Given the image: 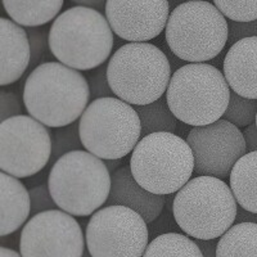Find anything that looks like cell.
I'll return each instance as SVG.
<instances>
[{
  "label": "cell",
  "mask_w": 257,
  "mask_h": 257,
  "mask_svg": "<svg viewBox=\"0 0 257 257\" xmlns=\"http://www.w3.org/2000/svg\"><path fill=\"white\" fill-rule=\"evenodd\" d=\"M89 81L80 71L61 62L36 66L24 88L29 116L47 127H64L80 120L89 105Z\"/></svg>",
  "instance_id": "6da1fadb"
},
{
  "label": "cell",
  "mask_w": 257,
  "mask_h": 257,
  "mask_svg": "<svg viewBox=\"0 0 257 257\" xmlns=\"http://www.w3.org/2000/svg\"><path fill=\"white\" fill-rule=\"evenodd\" d=\"M113 34L99 11L76 6L54 20L48 34V47L61 63L73 70L90 71L109 58Z\"/></svg>",
  "instance_id": "7a4b0ae2"
},
{
  "label": "cell",
  "mask_w": 257,
  "mask_h": 257,
  "mask_svg": "<svg viewBox=\"0 0 257 257\" xmlns=\"http://www.w3.org/2000/svg\"><path fill=\"white\" fill-rule=\"evenodd\" d=\"M238 208L230 185L213 176L190 179L173 201L179 228L188 237L201 240L224 235L237 220Z\"/></svg>",
  "instance_id": "3957f363"
},
{
  "label": "cell",
  "mask_w": 257,
  "mask_h": 257,
  "mask_svg": "<svg viewBox=\"0 0 257 257\" xmlns=\"http://www.w3.org/2000/svg\"><path fill=\"white\" fill-rule=\"evenodd\" d=\"M48 187L62 211L72 216H90L108 201L112 175L99 157L88 151H73L54 162Z\"/></svg>",
  "instance_id": "277c9868"
},
{
  "label": "cell",
  "mask_w": 257,
  "mask_h": 257,
  "mask_svg": "<svg viewBox=\"0 0 257 257\" xmlns=\"http://www.w3.org/2000/svg\"><path fill=\"white\" fill-rule=\"evenodd\" d=\"M109 86L117 98L146 105L162 98L171 80V64L158 47L128 43L116 50L107 64Z\"/></svg>",
  "instance_id": "5b68a950"
},
{
  "label": "cell",
  "mask_w": 257,
  "mask_h": 257,
  "mask_svg": "<svg viewBox=\"0 0 257 257\" xmlns=\"http://www.w3.org/2000/svg\"><path fill=\"white\" fill-rule=\"evenodd\" d=\"M230 93L219 68L207 63H188L173 73L166 100L179 121L196 127L222 118Z\"/></svg>",
  "instance_id": "8992f818"
},
{
  "label": "cell",
  "mask_w": 257,
  "mask_h": 257,
  "mask_svg": "<svg viewBox=\"0 0 257 257\" xmlns=\"http://www.w3.org/2000/svg\"><path fill=\"white\" fill-rule=\"evenodd\" d=\"M130 170L138 184L158 196L178 193L194 173V156L187 141L174 133L143 137L133 151Z\"/></svg>",
  "instance_id": "52a82bcc"
},
{
  "label": "cell",
  "mask_w": 257,
  "mask_h": 257,
  "mask_svg": "<svg viewBox=\"0 0 257 257\" xmlns=\"http://www.w3.org/2000/svg\"><path fill=\"white\" fill-rule=\"evenodd\" d=\"M165 36L178 58L189 63H206L216 58L228 44L229 24L215 4L190 0L170 13Z\"/></svg>",
  "instance_id": "ba28073f"
},
{
  "label": "cell",
  "mask_w": 257,
  "mask_h": 257,
  "mask_svg": "<svg viewBox=\"0 0 257 257\" xmlns=\"http://www.w3.org/2000/svg\"><path fill=\"white\" fill-rule=\"evenodd\" d=\"M84 148L100 160H122L142 139L139 114L120 98H99L89 103L79 120Z\"/></svg>",
  "instance_id": "9c48e42d"
},
{
  "label": "cell",
  "mask_w": 257,
  "mask_h": 257,
  "mask_svg": "<svg viewBox=\"0 0 257 257\" xmlns=\"http://www.w3.org/2000/svg\"><path fill=\"white\" fill-rule=\"evenodd\" d=\"M91 257H143L149 244L147 221L123 206H104L91 215L85 231Z\"/></svg>",
  "instance_id": "30bf717a"
},
{
  "label": "cell",
  "mask_w": 257,
  "mask_h": 257,
  "mask_svg": "<svg viewBox=\"0 0 257 257\" xmlns=\"http://www.w3.org/2000/svg\"><path fill=\"white\" fill-rule=\"evenodd\" d=\"M53 139L45 125L31 116L0 123V169L17 179L40 173L52 157Z\"/></svg>",
  "instance_id": "8fae6325"
},
{
  "label": "cell",
  "mask_w": 257,
  "mask_h": 257,
  "mask_svg": "<svg viewBox=\"0 0 257 257\" xmlns=\"http://www.w3.org/2000/svg\"><path fill=\"white\" fill-rule=\"evenodd\" d=\"M86 239L76 219L62 210L32 216L20 237L22 257H84Z\"/></svg>",
  "instance_id": "7c38bea8"
},
{
  "label": "cell",
  "mask_w": 257,
  "mask_h": 257,
  "mask_svg": "<svg viewBox=\"0 0 257 257\" xmlns=\"http://www.w3.org/2000/svg\"><path fill=\"white\" fill-rule=\"evenodd\" d=\"M187 143L194 156L197 176H213L221 180L229 178L234 165L247 153L243 132L224 118L193 127Z\"/></svg>",
  "instance_id": "4fadbf2b"
},
{
  "label": "cell",
  "mask_w": 257,
  "mask_h": 257,
  "mask_svg": "<svg viewBox=\"0 0 257 257\" xmlns=\"http://www.w3.org/2000/svg\"><path fill=\"white\" fill-rule=\"evenodd\" d=\"M105 18L118 38L130 43H147L166 30L169 0H108Z\"/></svg>",
  "instance_id": "5bb4252c"
},
{
  "label": "cell",
  "mask_w": 257,
  "mask_h": 257,
  "mask_svg": "<svg viewBox=\"0 0 257 257\" xmlns=\"http://www.w3.org/2000/svg\"><path fill=\"white\" fill-rule=\"evenodd\" d=\"M166 203L165 196L148 192L138 184L130 166H122L112 175V187L107 206H123L138 212L147 221L153 222Z\"/></svg>",
  "instance_id": "9a60e30c"
},
{
  "label": "cell",
  "mask_w": 257,
  "mask_h": 257,
  "mask_svg": "<svg viewBox=\"0 0 257 257\" xmlns=\"http://www.w3.org/2000/svg\"><path fill=\"white\" fill-rule=\"evenodd\" d=\"M222 68L234 93L248 99H257V36L242 39L231 45Z\"/></svg>",
  "instance_id": "2e32d148"
},
{
  "label": "cell",
  "mask_w": 257,
  "mask_h": 257,
  "mask_svg": "<svg viewBox=\"0 0 257 257\" xmlns=\"http://www.w3.org/2000/svg\"><path fill=\"white\" fill-rule=\"evenodd\" d=\"M0 85L15 84L31 64V48L27 31L15 21L0 20Z\"/></svg>",
  "instance_id": "e0dca14e"
},
{
  "label": "cell",
  "mask_w": 257,
  "mask_h": 257,
  "mask_svg": "<svg viewBox=\"0 0 257 257\" xmlns=\"http://www.w3.org/2000/svg\"><path fill=\"white\" fill-rule=\"evenodd\" d=\"M0 235L7 237L27 222L31 213V199L24 183L6 173L0 174Z\"/></svg>",
  "instance_id": "ac0fdd59"
},
{
  "label": "cell",
  "mask_w": 257,
  "mask_h": 257,
  "mask_svg": "<svg viewBox=\"0 0 257 257\" xmlns=\"http://www.w3.org/2000/svg\"><path fill=\"white\" fill-rule=\"evenodd\" d=\"M64 0H3L7 15L22 27H39L56 20Z\"/></svg>",
  "instance_id": "d6986e66"
},
{
  "label": "cell",
  "mask_w": 257,
  "mask_h": 257,
  "mask_svg": "<svg viewBox=\"0 0 257 257\" xmlns=\"http://www.w3.org/2000/svg\"><path fill=\"white\" fill-rule=\"evenodd\" d=\"M229 185L239 207L257 213V151L245 153L234 165Z\"/></svg>",
  "instance_id": "ffe728a7"
},
{
  "label": "cell",
  "mask_w": 257,
  "mask_h": 257,
  "mask_svg": "<svg viewBox=\"0 0 257 257\" xmlns=\"http://www.w3.org/2000/svg\"><path fill=\"white\" fill-rule=\"evenodd\" d=\"M217 257H257V224L233 225L217 240Z\"/></svg>",
  "instance_id": "44dd1931"
},
{
  "label": "cell",
  "mask_w": 257,
  "mask_h": 257,
  "mask_svg": "<svg viewBox=\"0 0 257 257\" xmlns=\"http://www.w3.org/2000/svg\"><path fill=\"white\" fill-rule=\"evenodd\" d=\"M143 257H203L199 245L190 237L165 233L149 242Z\"/></svg>",
  "instance_id": "7402d4cb"
},
{
  "label": "cell",
  "mask_w": 257,
  "mask_h": 257,
  "mask_svg": "<svg viewBox=\"0 0 257 257\" xmlns=\"http://www.w3.org/2000/svg\"><path fill=\"white\" fill-rule=\"evenodd\" d=\"M139 114L142 123V138L155 133H174L178 126V118L167 104L166 98L146 105H133Z\"/></svg>",
  "instance_id": "603a6c76"
},
{
  "label": "cell",
  "mask_w": 257,
  "mask_h": 257,
  "mask_svg": "<svg viewBox=\"0 0 257 257\" xmlns=\"http://www.w3.org/2000/svg\"><path fill=\"white\" fill-rule=\"evenodd\" d=\"M257 99H248L231 90L230 102L222 118L238 127H247L256 122Z\"/></svg>",
  "instance_id": "cb8c5ba5"
},
{
  "label": "cell",
  "mask_w": 257,
  "mask_h": 257,
  "mask_svg": "<svg viewBox=\"0 0 257 257\" xmlns=\"http://www.w3.org/2000/svg\"><path fill=\"white\" fill-rule=\"evenodd\" d=\"M84 144L80 137L79 122H73L64 127L57 128L53 134L52 158H61L62 156L73 151H82Z\"/></svg>",
  "instance_id": "d4e9b609"
},
{
  "label": "cell",
  "mask_w": 257,
  "mask_h": 257,
  "mask_svg": "<svg viewBox=\"0 0 257 257\" xmlns=\"http://www.w3.org/2000/svg\"><path fill=\"white\" fill-rule=\"evenodd\" d=\"M220 12L234 22L257 20V0H213Z\"/></svg>",
  "instance_id": "484cf974"
},
{
  "label": "cell",
  "mask_w": 257,
  "mask_h": 257,
  "mask_svg": "<svg viewBox=\"0 0 257 257\" xmlns=\"http://www.w3.org/2000/svg\"><path fill=\"white\" fill-rule=\"evenodd\" d=\"M30 192V199H31V213L35 216L38 213L44 212V211L57 210L58 206L53 199L52 194L48 184H39L36 187H32Z\"/></svg>",
  "instance_id": "4316f807"
},
{
  "label": "cell",
  "mask_w": 257,
  "mask_h": 257,
  "mask_svg": "<svg viewBox=\"0 0 257 257\" xmlns=\"http://www.w3.org/2000/svg\"><path fill=\"white\" fill-rule=\"evenodd\" d=\"M89 88H90V96L99 99V98H111L113 96L111 86H109L108 75H107V64H103L91 73L89 77Z\"/></svg>",
  "instance_id": "83f0119b"
},
{
  "label": "cell",
  "mask_w": 257,
  "mask_h": 257,
  "mask_svg": "<svg viewBox=\"0 0 257 257\" xmlns=\"http://www.w3.org/2000/svg\"><path fill=\"white\" fill-rule=\"evenodd\" d=\"M22 114V104L18 96L12 91L2 90L0 93V120L2 122L12 117Z\"/></svg>",
  "instance_id": "f1b7e54d"
},
{
  "label": "cell",
  "mask_w": 257,
  "mask_h": 257,
  "mask_svg": "<svg viewBox=\"0 0 257 257\" xmlns=\"http://www.w3.org/2000/svg\"><path fill=\"white\" fill-rule=\"evenodd\" d=\"M29 35L30 48H31V66L38 64L40 62L41 57L44 54L45 45L48 44V36L45 31L39 30L38 27H29L27 30Z\"/></svg>",
  "instance_id": "f546056e"
},
{
  "label": "cell",
  "mask_w": 257,
  "mask_h": 257,
  "mask_svg": "<svg viewBox=\"0 0 257 257\" xmlns=\"http://www.w3.org/2000/svg\"><path fill=\"white\" fill-rule=\"evenodd\" d=\"M229 40L228 44H235L237 41L247 38L257 36V20L251 22H234L229 21Z\"/></svg>",
  "instance_id": "4dcf8cb0"
},
{
  "label": "cell",
  "mask_w": 257,
  "mask_h": 257,
  "mask_svg": "<svg viewBox=\"0 0 257 257\" xmlns=\"http://www.w3.org/2000/svg\"><path fill=\"white\" fill-rule=\"evenodd\" d=\"M243 137H244L245 146H247V153L256 152L257 151V126L256 122L247 126L243 130Z\"/></svg>",
  "instance_id": "1f68e13d"
},
{
  "label": "cell",
  "mask_w": 257,
  "mask_h": 257,
  "mask_svg": "<svg viewBox=\"0 0 257 257\" xmlns=\"http://www.w3.org/2000/svg\"><path fill=\"white\" fill-rule=\"evenodd\" d=\"M197 244L201 248L203 257H217V242L216 239L201 240L196 239Z\"/></svg>",
  "instance_id": "d6a6232c"
},
{
  "label": "cell",
  "mask_w": 257,
  "mask_h": 257,
  "mask_svg": "<svg viewBox=\"0 0 257 257\" xmlns=\"http://www.w3.org/2000/svg\"><path fill=\"white\" fill-rule=\"evenodd\" d=\"M71 2L79 4V6L96 9V11H103L105 9V4L108 0H71Z\"/></svg>",
  "instance_id": "836d02e7"
},
{
  "label": "cell",
  "mask_w": 257,
  "mask_h": 257,
  "mask_svg": "<svg viewBox=\"0 0 257 257\" xmlns=\"http://www.w3.org/2000/svg\"><path fill=\"white\" fill-rule=\"evenodd\" d=\"M237 222H254V224H257V213L249 212V211L239 207L237 213Z\"/></svg>",
  "instance_id": "e575fe53"
},
{
  "label": "cell",
  "mask_w": 257,
  "mask_h": 257,
  "mask_svg": "<svg viewBox=\"0 0 257 257\" xmlns=\"http://www.w3.org/2000/svg\"><path fill=\"white\" fill-rule=\"evenodd\" d=\"M121 162H122V160H105L104 161L105 166H107L108 171H109V173H111V175H113V174L116 173L117 170L120 169Z\"/></svg>",
  "instance_id": "d590c367"
},
{
  "label": "cell",
  "mask_w": 257,
  "mask_h": 257,
  "mask_svg": "<svg viewBox=\"0 0 257 257\" xmlns=\"http://www.w3.org/2000/svg\"><path fill=\"white\" fill-rule=\"evenodd\" d=\"M0 257H22L21 253L16 252L12 248H7V247H2L0 248Z\"/></svg>",
  "instance_id": "8d00e7d4"
},
{
  "label": "cell",
  "mask_w": 257,
  "mask_h": 257,
  "mask_svg": "<svg viewBox=\"0 0 257 257\" xmlns=\"http://www.w3.org/2000/svg\"><path fill=\"white\" fill-rule=\"evenodd\" d=\"M84 257H91V256H90V253H89V252L86 251V252H85V253H84Z\"/></svg>",
  "instance_id": "74e56055"
},
{
  "label": "cell",
  "mask_w": 257,
  "mask_h": 257,
  "mask_svg": "<svg viewBox=\"0 0 257 257\" xmlns=\"http://www.w3.org/2000/svg\"><path fill=\"white\" fill-rule=\"evenodd\" d=\"M256 126H257V116H256Z\"/></svg>",
  "instance_id": "f35d334b"
},
{
  "label": "cell",
  "mask_w": 257,
  "mask_h": 257,
  "mask_svg": "<svg viewBox=\"0 0 257 257\" xmlns=\"http://www.w3.org/2000/svg\"><path fill=\"white\" fill-rule=\"evenodd\" d=\"M187 2H190V0H187Z\"/></svg>",
  "instance_id": "ab89813d"
}]
</instances>
